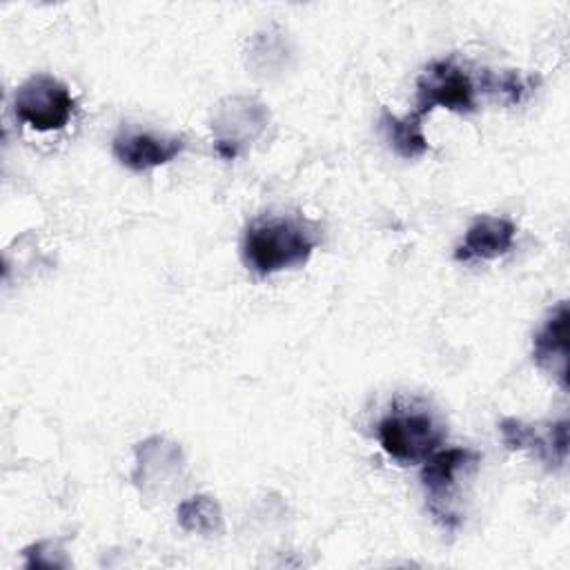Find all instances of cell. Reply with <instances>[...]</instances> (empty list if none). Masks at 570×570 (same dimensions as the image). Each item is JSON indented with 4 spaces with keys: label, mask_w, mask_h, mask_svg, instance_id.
Instances as JSON below:
<instances>
[{
    "label": "cell",
    "mask_w": 570,
    "mask_h": 570,
    "mask_svg": "<svg viewBox=\"0 0 570 570\" xmlns=\"http://www.w3.org/2000/svg\"><path fill=\"white\" fill-rule=\"evenodd\" d=\"M416 118H423L434 107H443L456 114H470L476 109L474 82L454 58H441L430 62L416 80Z\"/></svg>",
    "instance_id": "cell-4"
},
{
    "label": "cell",
    "mask_w": 570,
    "mask_h": 570,
    "mask_svg": "<svg viewBox=\"0 0 570 570\" xmlns=\"http://www.w3.org/2000/svg\"><path fill=\"white\" fill-rule=\"evenodd\" d=\"M136 459H138V465H136L134 479H136V483L142 481V485L158 483L160 479L165 481L183 463L178 445H174L160 436H151V439L138 443Z\"/></svg>",
    "instance_id": "cell-11"
},
{
    "label": "cell",
    "mask_w": 570,
    "mask_h": 570,
    "mask_svg": "<svg viewBox=\"0 0 570 570\" xmlns=\"http://www.w3.org/2000/svg\"><path fill=\"white\" fill-rule=\"evenodd\" d=\"M267 122V111L261 102L252 98H229L218 107V116L214 120L216 131V151L232 160L236 158L247 140H254Z\"/></svg>",
    "instance_id": "cell-6"
},
{
    "label": "cell",
    "mask_w": 570,
    "mask_h": 570,
    "mask_svg": "<svg viewBox=\"0 0 570 570\" xmlns=\"http://www.w3.org/2000/svg\"><path fill=\"white\" fill-rule=\"evenodd\" d=\"M479 461L481 454L470 448H439L423 461L421 481L428 490V510L448 530H454L459 525V514L450 508L456 476L468 468H474Z\"/></svg>",
    "instance_id": "cell-5"
},
{
    "label": "cell",
    "mask_w": 570,
    "mask_h": 570,
    "mask_svg": "<svg viewBox=\"0 0 570 570\" xmlns=\"http://www.w3.org/2000/svg\"><path fill=\"white\" fill-rule=\"evenodd\" d=\"M501 439L508 450H525L539 461H543L550 470L561 468L568 459V421L548 423L546 430L539 425L523 423L519 419H503L499 423Z\"/></svg>",
    "instance_id": "cell-7"
},
{
    "label": "cell",
    "mask_w": 570,
    "mask_h": 570,
    "mask_svg": "<svg viewBox=\"0 0 570 570\" xmlns=\"http://www.w3.org/2000/svg\"><path fill=\"white\" fill-rule=\"evenodd\" d=\"M316 232L294 216H265L247 225L243 236V261L258 276L298 267L316 247Z\"/></svg>",
    "instance_id": "cell-1"
},
{
    "label": "cell",
    "mask_w": 570,
    "mask_h": 570,
    "mask_svg": "<svg viewBox=\"0 0 570 570\" xmlns=\"http://www.w3.org/2000/svg\"><path fill=\"white\" fill-rule=\"evenodd\" d=\"M423 118H416L414 114L399 118L394 114H390L387 109H383L381 114V127L385 131V138L390 142V147L401 156V158H419L428 151V138L423 134Z\"/></svg>",
    "instance_id": "cell-12"
},
{
    "label": "cell",
    "mask_w": 570,
    "mask_h": 570,
    "mask_svg": "<svg viewBox=\"0 0 570 570\" xmlns=\"http://www.w3.org/2000/svg\"><path fill=\"white\" fill-rule=\"evenodd\" d=\"M185 149L183 136H156L147 131L120 134L111 142V151L120 165L131 171H147L171 163Z\"/></svg>",
    "instance_id": "cell-9"
},
{
    "label": "cell",
    "mask_w": 570,
    "mask_h": 570,
    "mask_svg": "<svg viewBox=\"0 0 570 570\" xmlns=\"http://www.w3.org/2000/svg\"><path fill=\"white\" fill-rule=\"evenodd\" d=\"M176 517H178V525L187 532H196V534H205V537H212L216 532L223 530V514H220V508L218 503L207 497V494H196V497H189L185 499L178 510H176Z\"/></svg>",
    "instance_id": "cell-13"
},
{
    "label": "cell",
    "mask_w": 570,
    "mask_h": 570,
    "mask_svg": "<svg viewBox=\"0 0 570 570\" xmlns=\"http://www.w3.org/2000/svg\"><path fill=\"white\" fill-rule=\"evenodd\" d=\"M514 234L517 227L512 220L499 216H479L454 249V258L461 263L499 258L512 249Z\"/></svg>",
    "instance_id": "cell-10"
},
{
    "label": "cell",
    "mask_w": 570,
    "mask_h": 570,
    "mask_svg": "<svg viewBox=\"0 0 570 570\" xmlns=\"http://www.w3.org/2000/svg\"><path fill=\"white\" fill-rule=\"evenodd\" d=\"M73 107L69 87L49 73L27 78L13 96L16 118L36 131L62 129L71 120Z\"/></svg>",
    "instance_id": "cell-3"
},
{
    "label": "cell",
    "mask_w": 570,
    "mask_h": 570,
    "mask_svg": "<svg viewBox=\"0 0 570 570\" xmlns=\"http://www.w3.org/2000/svg\"><path fill=\"white\" fill-rule=\"evenodd\" d=\"M481 87L485 91L501 94L510 105H519L525 98V94L532 89V80L523 78L514 69H505V71H499V73L490 71V69H483Z\"/></svg>",
    "instance_id": "cell-14"
},
{
    "label": "cell",
    "mask_w": 570,
    "mask_h": 570,
    "mask_svg": "<svg viewBox=\"0 0 570 570\" xmlns=\"http://www.w3.org/2000/svg\"><path fill=\"white\" fill-rule=\"evenodd\" d=\"M381 448L399 463H423L443 443V430L421 410H392L376 425Z\"/></svg>",
    "instance_id": "cell-2"
},
{
    "label": "cell",
    "mask_w": 570,
    "mask_h": 570,
    "mask_svg": "<svg viewBox=\"0 0 570 570\" xmlns=\"http://www.w3.org/2000/svg\"><path fill=\"white\" fill-rule=\"evenodd\" d=\"M568 303L561 301L552 307L532 341L534 363L550 374L563 392L568 390Z\"/></svg>",
    "instance_id": "cell-8"
}]
</instances>
